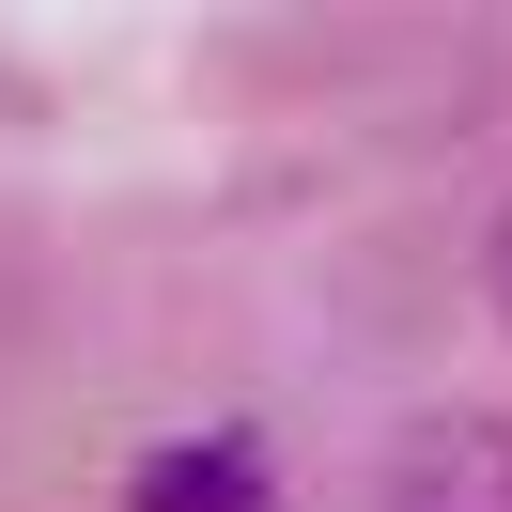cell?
I'll return each mask as SVG.
<instances>
[{"label": "cell", "instance_id": "7a4b0ae2", "mask_svg": "<svg viewBox=\"0 0 512 512\" xmlns=\"http://www.w3.org/2000/svg\"><path fill=\"white\" fill-rule=\"evenodd\" d=\"M125 512H280V466L264 435H171L125 466Z\"/></svg>", "mask_w": 512, "mask_h": 512}, {"label": "cell", "instance_id": "6da1fadb", "mask_svg": "<svg viewBox=\"0 0 512 512\" xmlns=\"http://www.w3.org/2000/svg\"><path fill=\"white\" fill-rule=\"evenodd\" d=\"M373 512H512V419L497 404H419L373 466Z\"/></svg>", "mask_w": 512, "mask_h": 512}, {"label": "cell", "instance_id": "3957f363", "mask_svg": "<svg viewBox=\"0 0 512 512\" xmlns=\"http://www.w3.org/2000/svg\"><path fill=\"white\" fill-rule=\"evenodd\" d=\"M481 280H497V326H512V218H497V264H481Z\"/></svg>", "mask_w": 512, "mask_h": 512}]
</instances>
